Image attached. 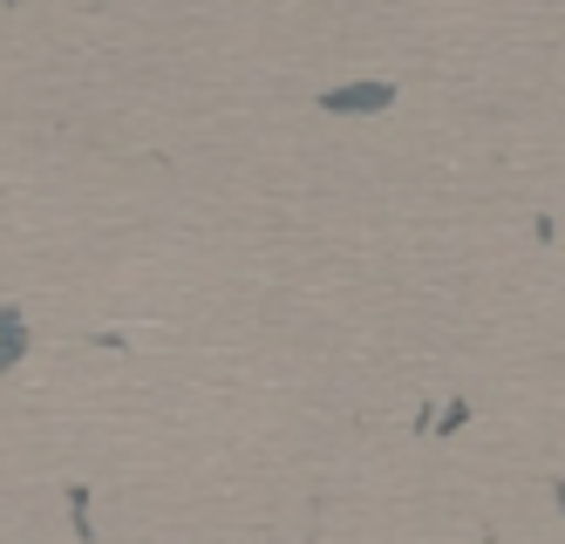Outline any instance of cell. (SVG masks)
<instances>
[{"mask_svg":"<svg viewBox=\"0 0 565 544\" xmlns=\"http://www.w3.org/2000/svg\"><path fill=\"white\" fill-rule=\"evenodd\" d=\"M14 348H28V327L8 313V307H0V367H8L14 361Z\"/></svg>","mask_w":565,"mask_h":544,"instance_id":"7a4b0ae2","label":"cell"},{"mask_svg":"<svg viewBox=\"0 0 565 544\" xmlns=\"http://www.w3.org/2000/svg\"><path fill=\"white\" fill-rule=\"evenodd\" d=\"M388 103V89H334L328 96V109H382Z\"/></svg>","mask_w":565,"mask_h":544,"instance_id":"6da1fadb","label":"cell"}]
</instances>
